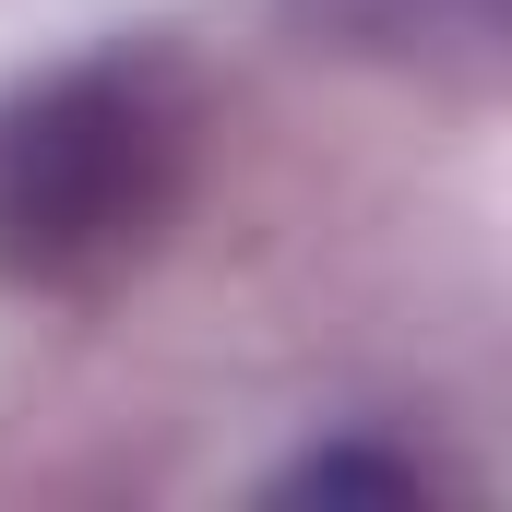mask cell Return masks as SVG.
I'll list each match as a JSON object with an SVG mask.
<instances>
[{
    "label": "cell",
    "instance_id": "cell-3",
    "mask_svg": "<svg viewBox=\"0 0 512 512\" xmlns=\"http://www.w3.org/2000/svg\"><path fill=\"white\" fill-rule=\"evenodd\" d=\"M405 501V489H429V465L417 453H393V441H322V453H298L286 465V501Z\"/></svg>",
    "mask_w": 512,
    "mask_h": 512
},
{
    "label": "cell",
    "instance_id": "cell-2",
    "mask_svg": "<svg viewBox=\"0 0 512 512\" xmlns=\"http://www.w3.org/2000/svg\"><path fill=\"white\" fill-rule=\"evenodd\" d=\"M334 36H370V48H417V60H441V48H465V60H489L501 48V0H310Z\"/></svg>",
    "mask_w": 512,
    "mask_h": 512
},
{
    "label": "cell",
    "instance_id": "cell-1",
    "mask_svg": "<svg viewBox=\"0 0 512 512\" xmlns=\"http://www.w3.org/2000/svg\"><path fill=\"white\" fill-rule=\"evenodd\" d=\"M203 179V84L179 48L108 36L0 96V286L108 298L167 251Z\"/></svg>",
    "mask_w": 512,
    "mask_h": 512
}]
</instances>
